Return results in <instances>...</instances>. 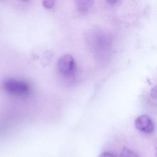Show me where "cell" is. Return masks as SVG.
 I'll return each instance as SVG.
<instances>
[{"mask_svg": "<svg viewBox=\"0 0 157 157\" xmlns=\"http://www.w3.org/2000/svg\"><path fill=\"white\" fill-rule=\"evenodd\" d=\"M99 157H115L114 156L113 154L112 153H110V152H103L101 154H100V156Z\"/></svg>", "mask_w": 157, "mask_h": 157, "instance_id": "8", "label": "cell"}, {"mask_svg": "<svg viewBox=\"0 0 157 157\" xmlns=\"http://www.w3.org/2000/svg\"><path fill=\"white\" fill-rule=\"evenodd\" d=\"M154 146H155V148H156V150H157V139L155 140L154 141Z\"/></svg>", "mask_w": 157, "mask_h": 157, "instance_id": "9", "label": "cell"}, {"mask_svg": "<svg viewBox=\"0 0 157 157\" xmlns=\"http://www.w3.org/2000/svg\"><path fill=\"white\" fill-rule=\"evenodd\" d=\"M135 126L143 133H151L154 130L153 122L147 115H142L138 117L135 121Z\"/></svg>", "mask_w": 157, "mask_h": 157, "instance_id": "3", "label": "cell"}, {"mask_svg": "<svg viewBox=\"0 0 157 157\" xmlns=\"http://www.w3.org/2000/svg\"><path fill=\"white\" fill-rule=\"evenodd\" d=\"M43 5L48 9L52 8L55 4V1L53 0H46L42 1Z\"/></svg>", "mask_w": 157, "mask_h": 157, "instance_id": "6", "label": "cell"}, {"mask_svg": "<svg viewBox=\"0 0 157 157\" xmlns=\"http://www.w3.org/2000/svg\"><path fill=\"white\" fill-rule=\"evenodd\" d=\"M4 90L10 94L18 96L26 95L29 93V85L23 81L9 78L5 80L3 82Z\"/></svg>", "mask_w": 157, "mask_h": 157, "instance_id": "1", "label": "cell"}, {"mask_svg": "<svg viewBox=\"0 0 157 157\" xmlns=\"http://www.w3.org/2000/svg\"><path fill=\"white\" fill-rule=\"evenodd\" d=\"M119 157H139L136 153L129 149L124 147L120 154Z\"/></svg>", "mask_w": 157, "mask_h": 157, "instance_id": "5", "label": "cell"}, {"mask_svg": "<svg viewBox=\"0 0 157 157\" xmlns=\"http://www.w3.org/2000/svg\"><path fill=\"white\" fill-rule=\"evenodd\" d=\"M92 1H76L77 7L82 13H86L90 10L92 5Z\"/></svg>", "mask_w": 157, "mask_h": 157, "instance_id": "4", "label": "cell"}, {"mask_svg": "<svg viewBox=\"0 0 157 157\" xmlns=\"http://www.w3.org/2000/svg\"><path fill=\"white\" fill-rule=\"evenodd\" d=\"M57 69L59 73L65 77L71 76L76 69L73 57L69 54L61 56L58 61Z\"/></svg>", "mask_w": 157, "mask_h": 157, "instance_id": "2", "label": "cell"}, {"mask_svg": "<svg viewBox=\"0 0 157 157\" xmlns=\"http://www.w3.org/2000/svg\"><path fill=\"white\" fill-rule=\"evenodd\" d=\"M150 94L151 98L154 99H157V85L151 89Z\"/></svg>", "mask_w": 157, "mask_h": 157, "instance_id": "7", "label": "cell"}]
</instances>
